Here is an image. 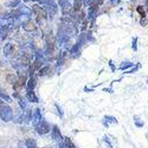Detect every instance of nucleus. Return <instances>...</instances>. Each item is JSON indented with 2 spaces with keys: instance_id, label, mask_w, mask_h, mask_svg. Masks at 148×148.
<instances>
[{
  "instance_id": "f257e3e1",
  "label": "nucleus",
  "mask_w": 148,
  "mask_h": 148,
  "mask_svg": "<svg viewBox=\"0 0 148 148\" xmlns=\"http://www.w3.org/2000/svg\"><path fill=\"white\" fill-rule=\"evenodd\" d=\"M136 11L139 12V13H140V14H141L142 17H145V16H146V12L143 11V8H142V6H139V7L136 8Z\"/></svg>"
}]
</instances>
